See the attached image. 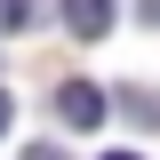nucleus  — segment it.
<instances>
[{"label":"nucleus","instance_id":"nucleus-1","mask_svg":"<svg viewBox=\"0 0 160 160\" xmlns=\"http://www.w3.org/2000/svg\"><path fill=\"white\" fill-rule=\"evenodd\" d=\"M56 120H64V128H96V120H104V88L64 80V88H56Z\"/></svg>","mask_w":160,"mask_h":160},{"label":"nucleus","instance_id":"nucleus-2","mask_svg":"<svg viewBox=\"0 0 160 160\" xmlns=\"http://www.w3.org/2000/svg\"><path fill=\"white\" fill-rule=\"evenodd\" d=\"M64 24H72V40H104L112 32V0H64Z\"/></svg>","mask_w":160,"mask_h":160},{"label":"nucleus","instance_id":"nucleus-3","mask_svg":"<svg viewBox=\"0 0 160 160\" xmlns=\"http://www.w3.org/2000/svg\"><path fill=\"white\" fill-rule=\"evenodd\" d=\"M120 104H128L144 128H160V96H152V88H120Z\"/></svg>","mask_w":160,"mask_h":160},{"label":"nucleus","instance_id":"nucleus-4","mask_svg":"<svg viewBox=\"0 0 160 160\" xmlns=\"http://www.w3.org/2000/svg\"><path fill=\"white\" fill-rule=\"evenodd\" d=\"M32 24V0H0V32H24Z\"/></svg>","mask_w":160,"mask_h":160},{"label":"nucleus","instance_id":"nucleus-5","mask_svg":"<svg viewBox=\"0 0 160 160\" xmlns=\"http://www.w3.org/2000/svg\"><path fill=\"white\" fill-rule=\"evenodd\" d=\"M8 120H16V104H8V88H0V136H8Z\"/></svg>","mask_w":160,"mask_h":160},{"label":"nucleus","instance_id":"nucleus-6","mask_svg":"<svg viewBox=\"0 0 160 160\" xmlns=\"http://www.w3.org/2000/svg\"><path fill=\"white\" fill-rule=\"evenodd\" d=\"M24 160H56V152H48V144H32V152H24Z\"/></svg>","mask_w":160,"mask_h":160},{"label":"nucleus","instance_id":"nucleus-7","mask_svg":"<svg viewBox=\"0 0 160 160\" xmlns=\"http://www.w3.org/2000/svg\"><path fill=\"white\" fill-rule=\"evenodd\" d=\"M104 160H144V152H104Z\"/></svg>","mask_w":160,"mask_h":160}]
</instances>
